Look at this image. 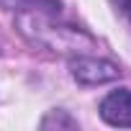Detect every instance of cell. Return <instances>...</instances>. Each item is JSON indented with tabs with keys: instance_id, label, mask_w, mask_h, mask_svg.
<instances>
[{
	"instance_id": "6da1fadb",
	"label": "cell",
	"mask_w": 131,
	"mask_h": 131,
	"mask_svg": "<svg viewBox=\"0 0 131 131\" xmlns=\"http://www.w3.org/2000/svg\"><path fill=\"white\" fill-rule=\"evenodd\" d=\"M18 31L36 46L57 54H90L98 44L82 28L59 21V3L54 0H28L16 13Z\"/></svg>"
},
{
	"instance_id": "7a4b0ae2",
	"label": "cell",
	"mask_w": 131,
	"mask_h": 131,
	"mask_svg": "<svg viewBox=\"0 0 131 131\" xmlns=\"http://www.w3.org/2000/svg\"><path fill=\"white\" fill-rule=\"evenodd\" d=\"M70 72L82 85H103V82L118 80V75H121V70L113 62L98 59V57H90V54H77L70 62Z\"/></svg>"
},
{
	"instance_id": "3957f363",
	"label": "cell",
	"mask_w": 131,
	"mask_h": 131,
	"mask_svg": "<svg viewBox=\"0 0 131 131\" xmlns=\"http://www.w3.org/2000/svg\"><path fill=\"white\" fill-rule=\"evenodd\" d=\"M100 118L111 126L131 128V90H113L100 103Z\"/></svg>"
},
{
	"instance_id": "277c9868",
	"label": "cell",
	"mask_w": 131,
	"mask_h": 131,
	"mask_svg": "<svg viewBox=\"0 0 131 131\" xmlns=\"http://www.w3.org/2000/svg\"><path fill=\"white\" fill-rule=\"evenodd\" d=\"M51 126H64V128H77V121L67 116V111H51L44 121H41V128H51Z\"/></svg>"
},
{
	"instance_id": "5b68a950",
	"label": "cell",
	"mask_w": 131,
	"mask_h": 131,
	"mask_svg": "<svg viewBox=\"0 0 131 131\" xmlns=\"http://www.w3.org/2000/svg\"><path fill=\"white\" fill-rule=\"evenodd\" d=\"M111 3H113V5H116L128 21H131V0H111Z\"/></svg>"
},
{
	"instance_id": "8992f818",
	"label": "cell",
	"mask_w": 131,
	"mask_h": 131,
	"mask_svg": "<svg viewBox=\"0 0 131 131\" xmlns=\"http://www.w3.org/2000/svg\"><path fill=\"white\" fill-rule=\"evenodd\" d=\"M28 0H0V5L3 8H13V10H18L21 5H26Z\"/></svg>"
}]
</instances>
